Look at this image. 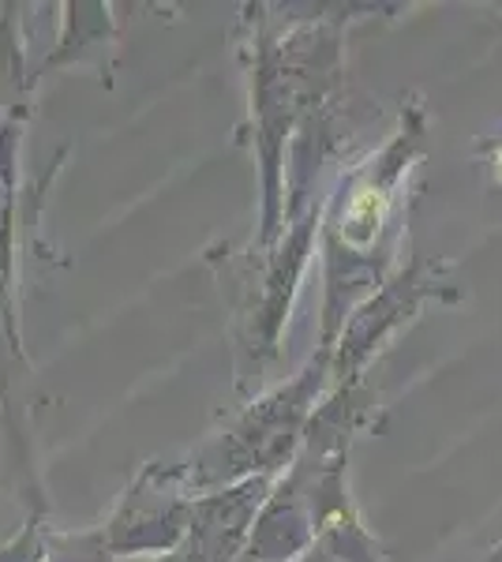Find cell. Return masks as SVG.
<instances>
[{"label": "cell", "instance_id": "obj_9", "mask_svg": "<svg viewBox=\"0 0 502 562\" xmlns=\"http://www.w3.org/2000/svg\"><path fill=\"white\" fill-rule=\"evenodd\" d=\"M49 529H45V510H31V518L12 540L0 548V562H49Z\"/></svg>", "mask_w": 502, "mask_h": 562}, {"label": "cell", "instance_id": "obj_1", "mask_svg": "<svg viewBox=\"0 0 502 562\" xmlns=\"http://www.w3.org/2000/svg\"><path fill=\"white\" fill-rule=\"evenodd\" d=\"M427 124L424 105H405L398 132L368 161L342 180L337 195L323 206V251H326V319L323 346L334 349L345 319L356 312L360 289L382 285V262L394 251L390 225L398 217V199L409 173L424 154Z\"/></svg>", "mask_w": 502, "mask_h": 562}, {"label": "cell", "instance_id": "obj_5", "mask_svg": "<svg viewBox=\"0 0 502 562\" xmlns=\"http://www.w3.org/2000/svg\"><path fill=\"white\" fill-rule=\"evenodd\" d=\"M191 514H196V492L188 487L180 465L166 469L161 461H150L98 529V540L109 559L177 555L188 543Z\"/></svg>", "mask_w": 502, "mask_h": 562}, {"label": "cell", "instance_id": "obj_2", "mask_svg": "<svg viewBox=\"0 0 502 562\" xmlns=\"http://www.w3.org/2000/svg\"><path fill=\"white\" fill-rule=\"evenodd\" d=\"M252 45V116L267 192L259 240L263 248H274L286 225V143L304 128V121H312L319 105L331 102L342 76V31L337 23H293L281 34L263 26Z\"/></svg>", "mask_w": 502, "mask_h": 562}, {"label": "cell", "instance_id": "obj_4", "mask_svg": "<svg viewBox=\"0 0 502 562\" xmlns=\"http://www.w3.org/2000/svg\"><path fill=\"white\" fill-rule=\"evenodd\" d=\"M458 296L461 293L450 281V267L443 259L427 256L413 259L405 270H398L390 281H382L368 301L356 304V312L345 319L342 334H337L331 364L334 390L353 386L360 379V371L368 368V360L398 338L401 326L416 319L420 307L432 301H458Z\"/></svg>", "mask_w": 502, "mask_h": 562}, {"label": "cell", "instance_id": "obj_11", "mask_svg": "<svg viewBox=\"0 0 502 562\" xmlns=\"http://www.w3.org/2000/svg\"><path fill=\"white\" fill-rule=\"evenodd\" d=\"M483 562H502V543H499V548H495V551H491V555H488V559H483Z\"/></svg>", "mask_w": 502, "mask_h": 562}, {"label": "cell", "instance_id": "obj_3", "mask_svg": "<svg viewBox=\"0 0 502 562\" xmlns=\"http://www.w3.org/2000/svg\"><path fill=\"white\" fill-rule=\"evenodd\" d=\"M334 349H319L304 371H297L289 383L252 402L225 431L207 439L196 458L180 465L191 492H217V487L241 484L252 476H274L293 465L304 447V435L319 413V390L331 379Z\"/></svg>", "mask_w": 502, "mask_h": 562}, {"label": "cell", "instance_id": "obj_7", "mask_svg": "<svg viewBox=\"0 0 502 562\" xmlns=\"http://www.w3.org/2000/svg\"><path fill=\"white\" fill-rule=\"evenodd\" d=\"M60 12L64 20L57 34V49L42 60V76L64 65L90 60L94 53H102L113 42V8L109 4H64Z\"/></svg>", "mask_w": 502, "mask_h": 562}, {"label": "cell", "instance_id": "obj_6", "mask_svg": "<svg viewBox=\"0 0 502 562\" xmlns=\"http://www.w3.org/2000/svg\"><path fill=\"white\" fill-rule=\"evenodd\" d=\"M270 492L274 487L267 476H252L241 484L196 495L191 532L180 555H188V562H233V555L248 551L255 521H259Z\"/></svg>", "mask_w": 502, "mask_h": 562}, {"label": "cell", "instance_id": "obj_8", "mask_svg": "<svg viewBox=\"0 0 502 562\" xmlns=\"http://www.w3.org/2000/svg\"><path fill=\"white\" fill-rule=\"evenodd\" d=\"M31 79L20 38V8L0 4V109H8V116L23 113Z\"/></svg>", "mask_w": 502, "mask_h": 562}, {"label": "cell", "instance_id": "obj_10", "mask_svg": "<svg viewBox=\"0 0 502 562\" xmlns=\"http://www.w3.org/2000/svg\"><path fill=\"white\" fill-rule=\"evenodd\" d=\"M491 173H495V180L502 184V139L491 147Z\"/></svg>", "mask_w": 502, "mask_h": 562}]
</instances>
